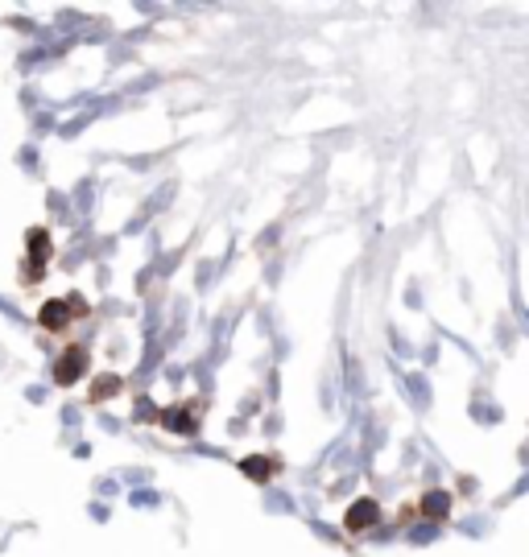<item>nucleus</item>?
I'll return each mask as SVG.
<instances>
[{
	"label": "nucleus",
	"instance_id": "1",
	"mask_svg": "<svg viewBox=\"0 0 529 557\" xmlns=\"http://www.w3.org/2000/svg\"><path fill=\"white\" fill-rule=\"evenodd\" d=\"M83 367H87V351H83V347H71V351H63V359H58L55 380H58V384H75Z\"/></svg>",
	"mask_w": 529,
	"mask_h": 557
},
{
	"label": "nucleus",
	"instance_id": "2",
	"mask_svg": "<svg viewBox=\"0 0 529 557\" xmlns=\"http://www.w3.org/2000/svg\"><path fill=\"white\" fill-rule=\"evenodd\" d=\"M377 520H380L377 500H360V504H352V512H347V528H352V533H364V528H372Z\"/></svg>",
	"mask_w": 529,
	"mask_h": 557
},
{
	"label": "nucleus",
	"instance_id": "3",
	"mask_svg": "<svg viewBox=\"0 0 529 557\" xmlns=\"http://www.w3.org/2000/svg\"><path fill=\"white\" fill-rule=\"evenodd\" d=\"M66 322H71L66 301H46V306H42V326H46V331H63Z\"/></svg>",
	"mask_w": 529,
	"mask_h": 557
},
{
	"label": "nucleus",
	"instance_id": "4",
	"mask_svg": "<svg viewBox=\"0 0 529 557\" xmlns=\"http://www.w3.org/2000/svg\"><path fill=\"white\" fill-rule=\"evenodd\" d=\"M426 512L447 516V495H426Z\"/></svg>",
	"mask_w": 529,
	"mask_h": 557
},
{
	"label": "nucleus",
	"instance_id": "5",
	"mask_svg": "<svg viewBox=\"0 0 529 557\" xmlns=\"http://www.w3.org/2000/svg\"><path fill=\"white\" fill-rule=\"evenodd\" d=\"M120 380H112V376H104V380H96V401H104V397H112V388H116Z\"/></svg>",
	"mask_w": 529,
	"mask_h": 557
}]
</instances>
